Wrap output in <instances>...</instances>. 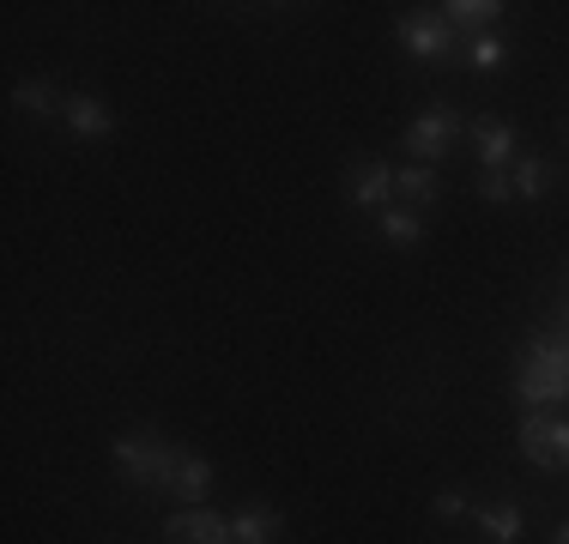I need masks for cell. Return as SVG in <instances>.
<instances>
[{
  "label": "cell",
  "mask_w": 569,
  "mask_h": 544,
  "mask_svg": "<svg viewBox=\"0 0 569 544\" xmlns=\"http://www.w3.org/2000/svg\"><path fill=\"white\" fill-rule=\"evenodd\" d=\"M346 194H351V206H358V212L382 218L388 206H395V170H388V163H376V158H351Z\"/></svg>",
  "instance_id": "8992f818"
},
{
  "label": "cell",
  "mask_w": 569,
  "mask_h": 544,
  "mask_svg": "<svg viewBox=\"0 0 569 544\" xmlns=\"http://www.w3.org/2000/svg\"><path fill=\"white\" fill-rule=\"evenodd\" d=\"M395 37L406 43V54H412V61H425V67L455 61V49H460V37L449 31V19H442V12H400Z\"/></svg>",
  "instance_id": "5b68a950"
},
{
  "label": "cell",
  "mask_w": 569,
  "mask_h": 544,
  "mask_svg": "<svg viewBox=\"0 0 569 544\" xmlns=\"http://www.w3.org/2000/svg\"><path fill=\"white\" fill-rule=\"evenodd\" d=\"M479 194H485V200H491V206H497V200H515V182H509L503 170H491V175H485V182H479Z\"/></svg>",
  "instance_id": "ffe728a7"
},
{
  "label": "cell",
  "mask_w": 569,
  "mask_h": 544,
  "mask_svg": "<svg viewBox=\"0 0 569 544\" xmlns=\"http://www.w3.org/2000/svg\"><path fill=\"white\" fill-rule=\"evenodd\" d=\"M509 182H515V200H539V194L551 188V170H546V158L521 152V158H515V175H509Z\"/></svg>",
  "instance_id": "e0dca14e"
},
{
  "label": "cell",
  "mask_w": 569,
  "mask_h": 544,
  "mask_svg": "<svg viewBox=\"0 0 569 544\" xmlns=\"http://www.w3.org/2000/svg\"><path fill=\"white\" fill-rule=\"evenodd\" d=\"M521 454L533 460L539 472H569V417H551V412H527L521 430H515Z\"/></svg>",
  "instance_id": "277c9868"
},
{
  "label": "cell",
  "mask_w": 569,
  "mask_h": 544,
  "mask_svg": "<svg viewBox=\"0 0 569 544\" xmlns=\"http://www.w3.org/2000/svg\"><path fill=\"white\" fill-rule=\"evenodd\" d=\"M472 521L485 526V533H491V544H515L521 538V508H515V502H491V508H472Z\"/></svg>",
  "instance_id": "9a60e30c"
},
{
  "label": "cell",
  "mask_w": 569,
  "mask_h": 544,
  "mask_svg": "<svg viewBox=\"0 0 569 544\" xmlns=\"http://www.w3.org/2000/svg\"><path fill=\"white\" fill-rule=\"evenodd\" d=\"M188 447H176L158 430H121L116 435V472L140 490H170L176 496V466H182Z\"/></svg>",
  "instance_id": "7a4b0ae2"
},
{
  "label": "cell",
  "mask_w": 569,
  "mask_h": 544,
  "mask_svg": "<svg viewBox=\"0 0 569 544\" xmlns=\"http://www.w3.org/2000/svg\"><path fill=\"white\" fill-rule=\"evenodd\" d=\"M61 121L79 133V140H110V133H116V115H110V103H103V98H91V91H79V98H67V103H61Z\"/></svg>",
  "instance_id": "30bf717a"
},
{
  "label": "cell",
  "mask_w": 569,
  "mask_h": 544,
  "mask_svg": "<svg viewBox=\"0 0 569 544\" xmlns=\"http://www.w3.org/2000/svg\"><path fill=\"white\" fill-rule=\"evenodd\" d=\"M460 54H467V67H472V73H497L509 49H503V37H472V43L460 49Z\"/></svg>",
  "instance_id": "ac0fdd59"
},
{
  "label": "cell",
  "mask_w": 569,
  "mask_h": 544,
  "mask_svg": "<svg viewBox=\"0 0 569 544\" xmlns=\"http://www.w3.org/2000/svg\"><path fill=\"white\" fill-rule=\"evenodd\" d=\"M551 544H569V521H563V526H558V538H551Z\"/></svg>",
  "instance_id": "44dd1931"
},
{
  "label": "cell",
  "mask_w": 569,
  "mask_h": 544,
  "mask_svg": "<svg viewBox=\"0 0 569 544\" xmlns=\"http://www.w3.org/2000/svg\"><path fill=\"white\" fill-rule=\"evenodd\" d=\"M437 200V170L430 163H406V170H395V206H430Z\"/></svg>",
  "instance_id": "7c38bea8"
},
{
  "label": "cell",
  "mask_w": 569,
  "mask_h": 544,
  "mask_svg": "<svg viewBox=\"0 0 569 544\" xmlns=\"http://www.w3.org/2000/svg\"><path fill=\"white\" fill-rule=\"evenodd\" d=\"M515 400L527 405V412H551V405L569 400V333H539L533 345H527V363L521 375H515Z\"/></svg>",
  "instance_id": "6da1fadb"
},
{
  "label": "cell",
  "mask_w": 569,
  "mask_h": 544,
  "mask_svg": "<svg viewBox=\"0 0 569 544\" xmlns=\"http://www.w3.org/2000/svg\"><path fill=\"white\" fill-rule=\"evenodd\" d=\"M207 490H212V460L188 447L182 466H176V496H182L188 508H200V496H207Z\"/></svg>",
  "instance_id": "4fadbf2b"
},
{
  "label": "cell",
  "mask_w": 569,
  "mask_h": 544,
  "mask_svg": "<svg viewBox=\"0 0 569 544\" xmlns=\"http://www.w3.org/2000/svg\"><path fill=\"white\" fill-rule=\"evenodd\" d=\"M442 19H449V31L460 37V49L472 43V37H491V24L503 19V0H449V7H437Z\"/></svg>",
  "instance_id": "ba28073f"
},
{
  "label": "cell",
  "mask_w": 569,
  "mask_h": 544,
  "mask_svg": "<svg viewBox=\"0 0 569 544\" xmlns=\"http://www.w3.org/2000/svg\"><path fill=\"white\" fill-rule=\"evenodd\" d=\"M460 128H467V121H460L455 103H430L425 115L406 128L400 145H406V158H418V163H430V170H437V158H449V145L460 140Z\"/></svg>",
  "instance_id": "3957f363"
},
{
  "label": "cell",
  "mask_w": 569,
  "mask_h": 544,
  "mask_svg": "<svg viewBox=\"0 0 569 544\" xmlns=\"http://www.w3.org/2000/svg\"><path fill=\"white\" fill-rule=\"evenodd\" d=\"M472 152H479L485 175L509 170V163H515V133L503 128V121H472Z\"/></svg>",
  "instance_id": "8fae6325"
},
{
  "label": "cell",
  "mask_w": 569,
  "mask_h": 544,
  "mask_svg": "<svg viewBox=\"0 0 569 544\" xmlns=\"http://www.w3.org/2000/svg\"><path fill=\"white\" fill-rule=\"evenodd\" d=\"M12 103H19L31 121H49V115H61L67 98H56V85H49V79H19V85H12Z\"/></svg>",
  "instance_id": "5bb4252c"
},
{
  "label": "cell",
  "mask_w": 569,
  "mask_h": 544,
  "mask_svg": "<svg viewBox=\"0 0 569 544\" xmlns=\"http://www.w3.org/2000/svg\"><path fill=\"white\" fill-rule=\"evenodd\" d=\"M164 538L170 544H230V521L212 508H176L164 521Z\"/></svg>",
  "instance_id": "52a82bcc"
},
{
  "label": "cell",
  "mask_w": 569,
  "mask_h": 544,
  "mask_svg": "<svg viewBox=\"0 0 569 544\" xmlns=\"http://www.w3.org/2000/svg\"><path fill=\"white\" fill-rule=\"evenodd\" d=\"M382 236L395 242V249H412V242H425V212L388 206V212H382Z\"/></svg>",
  "instance_id": "2e32d148"
},
{
  "label": "cell",
  "mask_w": 569,
  "mask_h": 544,
  "mask_svg": "<svg viewBox=\"0 0 569 544\" xmlns=\"http://www.w3.org/2000/svg\"><path fill=\"white\" fill-rule=\"evenodd\" d=\"M430 508H437L442 514V521H460V514H467V490H437V502H430Z\"/></svg>",
  "instance_id": "d6986e66"
},
{
  "label": "cell",
  "mask_w": 569,
  "mask_h": 544,
  "mask_svg": "<svg viewBox=\"0 0 569 544\" xmlns=\"http://www.w3.org/2000/svg\"><path fill=\"white\" fill-rule=\"evenodd\" d=\"M284 533V514L273 502H249V508L230 514V544H279Z\"/></svg>",
  "instance_id": "9c48e42d"
}]
</instances>
